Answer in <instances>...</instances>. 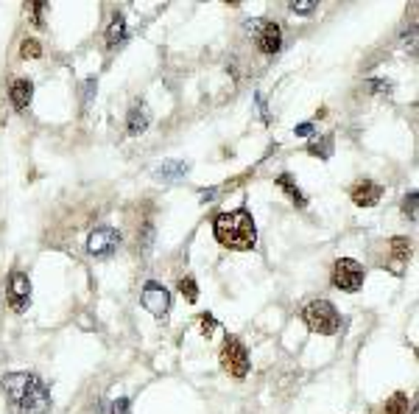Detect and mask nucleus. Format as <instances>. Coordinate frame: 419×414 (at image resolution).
I'll use <instances>...</instances> for the list:
<instances>
[{
  "label": "nucleus",
  "mask_w": 419,
  "mask_h": 414,
  "mask_svg": "<svg viewBox=\"0 0 419 414\" xmlns=\"http://www.w3.org/2000/svg\"><path fill=\"white\" fill-rule=\"evenodd\" d=\"M179 291H182V297H185L188 303H196V300H199V286H196L193 277H182V280H179Z\"/></svg>",
  "instance_id": "17"
},
{
  "label": "nucleus",
  "mask_w": 419,
  "mask_h": 414,
  "mask_svg": "<svg viewBox=\"0 0 419 414\" xmlns=\"http://www.w3.org/2000/svg\"><path fill=\"white\" fill-rule=\"evenodd\" d=\"M218 328V322H215V317L212 314H205L202 317V331H205V336H212V331Z\"/></svg>",
  "instance_id": "26"
},
{
  "label": "nucleus",
  "mask_w": 419,
  "mask_h": 414,
  "mask_svg": "<svg viewBox=\"0 0 419 414\" xmlns=\"http://www.w3.org/2000/svg\"><path fill=\"white\" fill-rule=\"evenodd\" d=\"M0 386L20 414L51 412V392L42 378H37L31 372H8V375H3Z\"/></svg>",
  "instance_id": "1"
},
{
  "label": "nucleus",
  "mask_w": 419,
  "mask_h": 414,
  "mask_svg": "<svg viewBox=\"0 0 419 414\" xmlns=\"http://www.w3.org/2000/svg\"><path fill=\"white\" fill-rule=\"evenodd\" d=\"M140 303L145 311H151L154 317H165L168 308H171V294L168 288H162L159 283H145L142 286V294H140Z\"/></svg>",
  "instance_id": "8"
},
{
  "label": "nucleus",
  "mask_w": 419,
  "mask_h": 414,
  "mask_svg": "<svg viewBox=\"0 0 419 414\" xmlns=\"http://www.w3.org/2000/svg\"><path fill=\"white\" fill-rule=\"evenodd\" d=\"M129 412H132V401L129 398H118L112 403V414H129Z\"/></svg>",
  "instance_id": "22"
},
{
  "label": "nucleus",
  "mask_w": 419,
  "mask_h": 414,
  "mask_svg": "<svg viewBox=\"0 0 419 414\" xmlns=\"http://www.w3.org/2000/svg\"><path fill=\"white\" fill-rule=\"evenodd\" d=\"M257 45H260V51L269 54V56L277 54L279 48H282V28H279L277 23H263V28H260V34H257Z\"/></svg>",
  "instance_id": "10"
},
{
  "label": "nucleus",
  "mask_w": 419,
  "mask_h": 414,
  "mask_svg": "<svg viewBox=\"0 0 419 414\" xmlns=\"http://www.w3.org/2000/svg\"><path fill=\"white\" fill-rule=\"evenodd\" d=\"M277 188H282L288 196H291V202L296 205V207H305L308 205V199H305V193L293 185V179H291V173H282V176H277Z\"/></svg>",
  "instance_id": "14"
},
{
  "label": "nucleus",
  "mask_w": 419,
  "mask_h": 414,
  "mask_svg": "<svg viewBox=\"0 0 419 414\" xmlns=\"http://www.w3.org/2000/svg\"><path fill=\"white\" fill-rule=\"evenodd\" d=\"M221 367L232 375V378H246L249 375V353L238 339H224L221 344Z\"/></svg>",
  "instance_id": "4"
},
{
  "label": "nucleus",
  "mask_w": 419,
  "mask_h": 414,
  "mask_svg": "<svg viewBox=\"0 0 419 414\" xmlns=\"http://www.w3.org/2000/svg\"><path fill=\"white\" fill-rule=\"evenodd\" d=\"M212 230H215V241L226 249L249 252L257 244V227L249 210H232V213L215 216Z\"/></svg>",
  "instance_id": "2"
},
{
  "label": "nucleus",
  "mask_w": 419,
  "mask_h": 414,
  "mask_svg": "<svg viewBox=\"0 0 419 414\" xmlns=\"http://www.w3.org/2000/svg\"><path fill=\"white\" fill-rule=\"evenodd\" d=\"M403 210L411 216V221L417 219V193H408V196H406V202H403Z\"/></svg>",
  "instance_id": "21"
},
{
  "label": "nucleus",
  "mask_w": 419,
  "mask_h": 414,
  "mask_svg": "<svg viewBox=\"0 0 419 414\" xmlns=\"http://www.w3.org/2000/svg\"><path fill=\"white\" fill-rule=\"evenodd\" d=\"M293 132H296L299 138H310V135H313V123H299Z\"/></svg>",
  "instance_id": "28"
},
{
  "label": "nucleus",
  "mask_w": 419,
  "mask_h": 414,
  "mask_svg": "<svg viewBox=\"0 0 419 414\" xmlns=\"http://www.w3.org/2000/svg\"><path fill=\"white\" fill-rule=\"evenodd\" d=\"M302 319H305V325H308L310 331L319 333V336H333V333L339 331V325H341L336 305L327 303V300L310 303V305L302 311Z\"/></svg>",
  "instance_id": "3"
},
{
  "label": "nucleus",
  "mask_w": 419,
  "mask_h": 414,
  "mask_svg": "<svg viewBox=\"0 0 419 414\" xmlns=\"http://www.w3.org/2000/svg\"><path fill=\"white\" fill-rule=\"evenodd\" d=\"M218 190L215 188H210V190H202V202H212V196H215Z\"/></svg>",
  "instance_id": "29"
},
{
  "label": "nucleus",
  "mask_w": 419,
  "mask_h": 414,
  "mask_svg": "<svg viewBox=\"0 0 419 414\" xmlns=\"http://www.w3.org/2000/svg\"><path fill=\"white\" fill-rule=\"evenodd\" d=\"M31 8H34V25H42V23H45V20H42V11H45V3H34Z\"/></svg>",
  "instance_id": "27"
},
{
  "label": "nucleus",
  "mask_w": 419,
  "mask_h": 414,
  "mask_svg": "<svg viewBox=\"0 0 419 414\" xmlns=\"http://www.w3.org/2000/svg\"><path fill=\"white\" fill-rule=\"evenodd\" d=\"M188 163H182V160H168V163H162L159 166V179H176V176H185L188 173Z\"/></svg>",
  "instance_id": "15"
},
{
  "label": "nucleus",
  "mask_w": 419,
  "mask_h": 414,
  "mask_svg": "<svg viewBox=\"0 0 419 414\" xmlns=\"http://www.w3.org/2000/svg\"><path fill=\"white\" fill-rule=\"evenodd\" d=\"M380 196H383V188H380L377 182H372V179H360V182L352 188V202H355L358 207H372V205H377Z\"/></svg>",
  "instance_id": "9"
},
{
  "label": "nucleus",
  "mask_w": 419,
  "mask_h": 414,
  "mask_svg": "<svg viewBox=\"0 0 419 414\" xmlns=\"http://www.w3.org/2000/svg\"><path fill=\"white\" fill-rule=\"evenodd\" d=\"M92 92H95V79H87V82H84V101H81L84 112H87V106H90V101H92Z\"/></svg>",
  "instance_id": "24"
},
{
  "label": "nucleus",
  "mask_w": 419,
  "mask_h": 414,
  "mask_svg": "<svg viewBox=\"0 0 419 414\" xmlns=\"http://www.w3.org/2000/svg\"><path fill=\"white\" fill-rule=\"evenodd\" d=\"M408 412V398L403 392H397L389 403H386V414H406Z\"/></svg>",
  "instance_id": "19"
},
{
  "label": "nucleus",
  "mask_w": 419,
  "mask_h": 414,
  "mask_svg": "<svg viewBox=\"0 0 419 414\" xmlns=\"http://www.w3.org/2000/svg\"><path fill=\"white\" fill-rule=\"evenodd\" d=\"M333 286L341 291H358L363 286V266L352 257H339L333 263Z\"/></svg>",
  "instance_id": "5"
},
{
  "label": "nucleus",
  "mask_w": 419,
  "mask_h": 414,
  "mask_svg": "<svg viewBox=\"0 0 419 414\" xmlns=\"http://www.w3.org/2000/svg\"><path fill=\"white\" fill-rule=\"evenodd\" d=\"M366 87H369L372 92H389V90H391V84L383 82V79H369V82H366Z\"/></svg>",
  "instance_id": "25"
},
{
  "label": "nucleus",
  "mask_w": 419,
  "mask_h": 414,
  "mask_svg": "<svg viewBox=\"0 0 419 414\" xmlns=\"http://www.w3.org/2000/svg\"><path fill=\"white\" fill-rule=\"evenodd\" d=\"M316 8V3L313 0H302V3H291V11H296V14H310Z\"/></svg>",
  "instance_id": "23"
},
{
  "label": "nucleus",
  "mask_w": 419,
  "mask_h": 414,
  "mask_svg": "<svg viewBox=\"0 0 419 414\" xmlns=\"http://www.w3.org/2000/svg\"><path fill=\"white\" fill-rule=\"evenodd\" d=\"M118 247H121V233L112 230V227H98V230L87 238V249H90V255H95V257H109V255H115Z\"/></svg>",
  "instance_id": "7"
},
{
  "label": "nucleus",
  "mask_w": 419,
  "mask_h": 414,
  "mask_svg": "<svg viewBox=\"0 0 419 414\" xmlns=\"http://www.w3.org/2000/svg\"><path fill=\"white\" fill-rule=\"evenodd\" d=\"M308 152H310V154H316V157H322V160H327V157L333 154V138H330V135H324V138L310 140Z\"/></svg>",
  "instance_id": "16"
},
{
  "label": "nucleus",
  "mask_w": 419,
  "mask_h": 414,
  "mask_svg": "<svg viewBox=\"0 0 419 414\" xmlns=\"http://www.w3.org/2000/svg\"><path fill=\"white\" fill-rule=\"evenodd\" d=\"M20 56H23V59H40V56H42L40 42H37V39H23V45H20Z\"/></svg>",
  "instance_id": "20"
},
{
  "label": "nucleus",
  "mask_w": 419,
  "mask_h": 414,
  "mask_svg": "<svg viewBox=\"0 0 419 414\" xmlns=\"http://www.w3.org/2000/svg\"><path fill=\"white\" fill-rule=\"evenodd\" d=\"M6 303H8V305H11V311H17V314H23V311L28 308V303H31V280H28V274L14 272V274L8 277Z\"/></svg>",
  "instance_id": "6"
},
{
  "label": "nucleus",
  "mask_w": 419,
  "mask_h": 414,
  "mask_svg": "<svg viewBox=\"0 0 419 414\" xmlns=\"http://www.w3.org/2000/svg\"><path fill=\"white\" fill-rule=\"evenodd\" d=\"M391 255L397 260H408L411 257V241L408 238H391Z\"/></svg>",
  "instance_id": "18"
},
{
  "label": "nucleus",
  "mask_w": 419,
  "mask_h": 414,
  "mask_svg": "<svg viewBox=\"0 0 419 414\" xmlns=\"http://www.w3.org/2000/svg\"><path fill=\"white\" fill-rule=\"evenodd\" d=\"M126 37H129V31H126V20L118 14V17H112V23H109V28H107V45L109 48H118L121 42H126Z\"/></svg>",
  "instance_id": "13"
},
{
  "label": "nucleus",
  "mask_w": 419,
  "mask_h": 414,
  "mask_svg": "<svg viewBox=\"0 0 419 414\" xmlns=\"http://www.w3.org/2000/svg\"><path fill=\"white\" fill-rule=\"evenodd\" d=\"M8 98H11V104L17 109H28V104L34 98V84L28 82V79H17V82L11 84V90H8Z\"/></svg>",
  "instance_id": "11"
},
{
  "label": "nucleus",
  "mask_w": 419,
  "mask_h": 414,
  "mask_svg": "<svg viewBox=\"0 0 419 414\" xmlns=\"http://www.w3.org/2000/svg\"><path fill=\"white\" fill-rule=\"evenodd\" d=\"M148 109L142 106V104H135L132 109H129V118H126V129H129V135H142L145 129H148Z\"/></svg>",
  "instance_id": "12"
}]
</instances>
